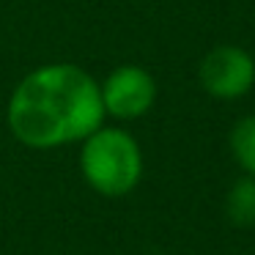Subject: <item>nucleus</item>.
Segmentation results:
<instances>
[{
    "label": "nucleus",
    "mask_w": 255,
    "mask_h": 255,
    "mask_svg": "<svg viewBox=\"0 0 255 255\" xmlns=\"http://www.w3.org/2000/svg\"><path fill=\"white\" fill-rule=\"evenodd\" d=\"M102 94V107L105 116L121 118V121H134V118L145 116L156 102V83L151 72L134 63H124L116 66L99 83Z\"/></svg>",
    "instance_id": "obj_3"
},
{
    "label": "nucleus",
    "mask_w": 255,
    "mask_h": 255,
    "mask_svg": "<svg viewBox=\"0 0 255 255\" xmlns=\"http://www.w3.org/2000/svg\"><path fill=\"white\" fill-rule=\"evenodd\" d=\"M6 121L28 148L83 143L105 124L99 83L74 63H47L17 83Z\"/></svg>",
    "instance_id": "obj_1"
},
{
    "label": "nucleus",
    "mask_w": 255,
    "mask_h": 255,
    "mask_svg": "<svg viewBox=\"0 0 255 255\" xmlns=\"http://www.w3.org/2000/svg\"><path fill=\"white\" fill-rule=\"evenodd\" d=\"M200 85L209 96L217 99H239L255 83V61L242 47L222 44L206 52L198 66Z\"/></svg>",
    "instance_id": "obj_4"
},
{
    "label": "nucleus",
    "mask_w": 255,
    "mask_h": 255,
    "mask_svg": "<svg viewBox=\"0 0 255 255\" xmlns=\"http://www.w3.org/2000/svg\"><path fill=\"white\" fill-rule=\"evenodd\" d=\"M80 170L94 192L121 198L137 187L143 176V154L137 140L116 127H99L83 140Z\"/></svg>",
    "instance_id": "obj_2"
},
{
    "label": "nucleus",
    "mask_w": 255,
    "mask_h": 255,
    "mask_svg": "<svg viewBox=\"0 0 255 255\" xmlns=\"http://www.w3.org/2000/svg\"><path fill=\"white\" fill-rule=\"evenodd\" d=\"M231 154L244 173L255 176V116H247L231 129Z\"/></svg>",
    "instance_id": "obj_5"
},
{
    "label": "nucleus",
    "mask_w": 255,
    "mask_h": 255,
    "mask_svg": "<svg viewBox=\"0 0 255 255\" xmlns=\"http://www.w3.org/2000/svg\"><path fill=\"white\" fill-rule=\"evenodd\" d=\"M228 217L233 225H255V176L233 184L228 192Z\"/></svg>",
    "instance_id": "obj_6"
}]
</instances>
